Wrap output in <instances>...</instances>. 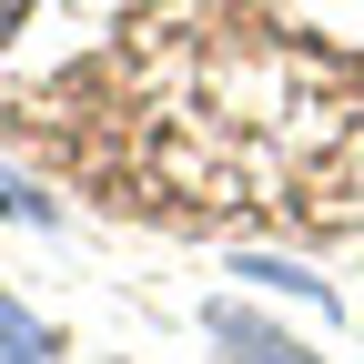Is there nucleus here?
<instances>
[{"label":"nucleus","mask_w":364,"mask_h":364,"mask_svg":"<svg viewBox=\"0 0 364 364\" xmlns=\"http://www.w3.org/2000/svg\"><path fill=\"white\" fill-rule=\"evenodd\" d=\"M213 334H223V344H243V364H314V354H304L294 334H273V324H253L243 304H213Z\"/></svg>","instance_id":"2"},{"label":"nucleus","mask_w":364,"mask_h":364,"mask_svg":"<svg viewBox=\"0 0 364 364\" xmlns=\"http://www.w3.org/2000/svg\"><path fill=\"white\" fill-rule=\"evenodd\" d=\"M31 11H41V0H0V41H11V31H21Z\"/></svg>","instance_id":"5"},{"label":"nucleus","mask_w":364,"mask_h":364,"mask_svg":"<svg viewBox=\"0 0 364 364\" xmlns=\"http://www.w3.org/2000/svg\"><path fill=\"white\" fill-rule=\"evenodd\" d=\"M0 364H51V334H41L11 294H0Z\"/></svg>","instance_id":"3"},{"label":"nucleus","mask_w":364,"mask_h":364,"mask_svg":"<svg viewBox=\"0 0 364 364\" xmlns=\"http://www.w3.org/2000/svg\"><path fill=\"white\" fill-rule=\"evenodd\" d=\"M81 152L162 213L203 223H354L364 71L223 0H172L71 81Z\"/></svg>","instance_id":"1"},{"label":"nucleus","mask_w":364,"mask_h":364,"mask_svg":"<svg viewBox=\"0 0 364 364\" xmlns=\"http://www.w3.org/2000/svg\"><path fill=\"white\" fill-rule=\"evenodd\" d=\"M0 213H41V193H31L21 172H0Z\"/></svg>","instance_id":"4"}]
</instances>
